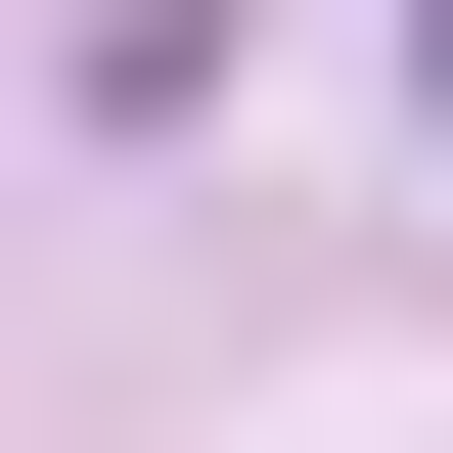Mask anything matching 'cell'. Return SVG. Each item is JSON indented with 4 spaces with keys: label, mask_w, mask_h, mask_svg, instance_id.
Wrapping results in <instances>:
<instances>
[{
    "label": "cell",
    "mask_w": 453,
    "mask_h": 453,
    "mask_svg": "<svg viewBox=\"0 0 453 453\" xmlns=\"http://www.w3.org/2000/svg\"><path fill=\"white\" fill-rule=\"evenodd\" d=\"M408 91H453V0H408Z\"/></svg>",
    "instance_id": "1"
}]
</instances>
